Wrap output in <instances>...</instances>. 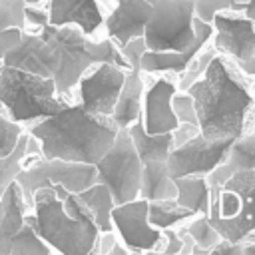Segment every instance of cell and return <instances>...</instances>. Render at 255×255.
I'll return each instance as SVG.
<instances>
[{"instance_id":"cell-12","label":"cell","mask_w":255,"mask_h":255,"mask_svg":"<svg viewBox=\"0 0 255 255\" xmlns=\"http://www.w3.org/2000/svg\"><path fill=\"white\" fill-rule=\"evenodd\" d=\"M126 76L128 70L112 62L90 66L76 84V102L92 114L110 118Z\"/></svg>"},{"instance_id":"cell-2","label":"cell","mask_w":255,"mask_h":255,"mask_svg":"<svg viewBox=\"0 0 255 255\" xmlns=\"http://www.w3.org/2000/svg\"><path fill=\"white\" fill-rule=\"evenodd\" d=\"M185 92L193 98L197 128L207 139L237 137L253 129L255 76L241 72L227 56L215 54Z\"/></svg>"},{"instance_id":"cell-1","label":"cell","mask_w":255,"mask_h":255,"mask_svg":"<svg viewBox=\"0 0 255 255\" xmlns=\"http://www.w3.org/2000/svg\"><path fill=\"white\" fill-rule=\"evenodd\" d=\"M98 62H112L129 70L120 48L108 36L96 40V36H88L70 24H44L36 30L26 28L22 40L2 58L6 66L52 78L56 94L70 102L82 74Z\"/></svg>"},{"instance_id":"cell-38","label":"cell","mask_w":255,"mask_h":255,"mask_svg":"<svg viewBox=\"0 0 255 255\" xmlns=\"http://www.w3.org/2000/svg\"><path fill=\"white\" fill-rule=\"evenodd\" d=\"M255 253V241L243 243V255H253Z\"/></svg>"},{"instance_id":"cell-31","label":"cell","mask_w":255,"mask_h":255,"mask_svg":"<svg viewBox=\"0 0 255 255\" xmlns=\"http://www.w3.org/2000/svg\"><path fill=\"white\" fill-rule=\"evenodd\" d=\"M10 26H18L26 30L24 0H0V32Z\"/></svg>"},{"instance_id":"cell-21","label":"cell","mask_w":255,"mask_h":255,"mask_svg":"<svg viewBox=\"0 0 255 255\" xmlns=\"http://www.w3.org/2000/svg\"><path fill=\"white\" fill-rule=\"evenodd\" d=\"M131 143L135 147V153L141 163L147 161H165L167 153L173 147V131L167 133H147L141 126V122H135L128 128Z\"/></svg>"},{"instance_id":"cell-9","label":"cell","mask_w":255,"mask_h":255,"mask_svg":"<svg viewBox=\"0 0 255 255\" xmlns=\"http://www.w3.org/2000/svg\"><path fill=\"white\" fill-rule=\"evenodd\" d=\"M209 46L227 56L241 72L255 76V20L237 10H217L211 16Z\"/></svg>"},{"instance_id":"cell-35","label":"cell","mask_w":255,"mask_h":255,"mask_svg":"<svg viewBox=\"0 0 255 255\" xmlns=\"http://www.w3.org/2000/svg\"><path fill=\"white\" fill-rule=\"evenodd\" d=\"M22 32H24V28H18V26H10L0 32V62L6 56V52L12 50L22 40Z\"/></svg>"},{"instance_id":"cell-23","label":"cell","mask_w":255,"mask_h":255,"mask_svg":"<svg viewBox=\"0 0 255 255\" xmlns=\"http://www.w3.org/2000/svg\"><path fill=\"white\" fill-rule=\"evenodd\" d=\"M78 197H80V199L84 201V205L88 207V211H90V215H92L96 227L100 229V233H104V231H114V227H112V209H114L116 203H114V197H112L108 185L96 181V183H92L90 187L82 189V191L78 193Z\"/></svg>"},{"instance_id":"cell-36","label":"cell","mask_w":255,"mask_h":255,"mask_svg":"<svg viewBox=\"0 0 255 255\" xmlns=\"http://www.w3.org/2000/svg\"><path fill=\"white\" fill-rule=\"evenodd\" d=\"M207 253L211 255H243V243H233L227 239H219Z\"/></svg>"},{"instance_id":"cell-41","label":"cell","mask_w":255,"mask_h":255,"mask_svg":"<svg viewBox=\"0 0 255 255\" xmlns=\"http://www.w3.org/2000/svg\"><path fill=\"white\" fill-rule=\"evenodd\" d=\"M0 161H2V157H0Z\"/></svg>"},{"instance_id":"cell-26","label":"cell","mask_w":255,"mask_h":255,"mask_svg":"<svg viewBox=\"0 0 255 255\" xmlns=\"http://www.w3.org/2000/svg\"><path fill=\"white\" fill-rule=\"evenodd\" d=\"M30 153H40V143L38 139L28 131V133H22L18 143L14 145V149L2 157L0 161V193L6 189V185L10 181L16 179V173L22 169V161L26 155ZM42 155V153H40Z\"/></svg>"},{"instance_id":"cell-40","label":"cell","mask_w":255,"mask_h":255,"mask_svg":"<svg viewBox=\"0 0 255 255\" xmlns=\"http://www.w3.org/2000/svg\"><path fill=\"white\" fill-rule=\"evenodd\" d=\"M100 2H104V4H112V2H114V0H100ZM147 2H149V4H153V2H155V0H147Z\"/></svg>"},{"instance_id":"cell-3","label":"cell","mask_w":255,"mask_h":255,"mask_svg":"<svg viewBox=\"0 0 255 255\" xmlns=\"http://www.w3.org/2000/svg\"><path fill=\"white\" fill-rule=\"evenodd\" d=\"M118 129L112 118L92 114L78 102H70L60 112L30 126V133L40 143L42 157L80 163H96L112 145Z\"/></svg>"},{"instance_id":"cell-18","label":"cell","mask_w":255,"mask_h":255,"mask_svg":"<svg viewBox=\"0 0 255 255\" xmlns=\"http://www.w3.org/2000/svg\"><path fill=\"white\" fill-rule=\"evenodd\" d=\"M141 98H143V74L139 68L128 70L116 106L112 110V122L118 128H129L141 120Z\"/></svg>"},{"instance_id":"cell-17","label":"cell","mask_w":255,"mask_h":255,"mask_svg":"<svg viewBox=\"0 0 255 255\" xmlns=\"http://www.w3.org/2000/svg\"><path fill=\"white\" fill-rule=\"evenodd\" d=\"M104 2L100 0H48V24L76 26L88 36L104 30Z\"/></svg>"},{"instance_id":"cell-34","label":"cell","mask_w":255,"mask_h":255,"mask_svg":"<svg viewBox=\"0 0 255 255\" xmlns=\"http://www.w3.org/2000/svg\"><path fill=\"white\" fill-rule=\"evenodd\" d=\"M24 22H26V28L36 30L48 24V10L38 8V4H24Z\"/></svg>"},{"instance_id":"cell-8","label":"cell","mask_w":255,"mask_h":255,"mask_svg":"<svg viewBox=\"0 0 255 255\" xmlns=\"http://www.w3.org/2000/svg\"><path fill=\"white\" fill-rule=\"evenodd\" d=\"M96 181L108 185L114 203H124L139 197L141 161L135 153L128 128H120L112 145L94 163Z\"/></svg>"},{"instance_id":"cell-10","label":"cell","mask_w":255,"mask_h":255,"mask_svg":"<svg viewBox=\"0 0 255 255\" xmlns=\"http://www.w3.org/2000/svg\"><path fill=\"white\" fill-rule=\"evenodd\" d=\"M147 199L135 197L131 201L116 203L112 209V227L118 239L129 253H149L163 249L165 235L147 219Z\"/></svg>"},{"instance_id":"cell-20","label":"cell","mask_w":255,"mask_h":255,"mask_svg":"<svg viewBox=\"0 0 255 255\" xmlns=\"http://www.w3.org/2000/svg\"><path fill=\"white\" fill-rule=\"evenodd\" d=\"M28 201L20 189V185L10 181L6 189L0 193V243L12 237L26 221Z\"/></svg>"},{"instance_id":"cell-33","label":"cell","mask_w":255,"mask_h":255,"mask_svg":"<svg viewBox=\"0 0 255 255\" xmlns=\"http://www.w3.org/2000/svg\"><path fill=\"white\" fill-rule=\"evenodd\" d=\"M147 50L145 46V40L143 36H135L131 40H128L124 46H120V54L124 56V60L128 62L129 70L131 68H139V60H141V54Z\"/></svg>"},{"instance_id":"cell-16","label":"cell","mask_w":255,"mask_h":255,"mask_svg":"<svg viewBox=\"0 0 255 255\" xmlns=\"http://www.w3.org/2000/svg\"><path fill=\"white\" fill-rule=\"evenodd\" d=\"M151 4L147 0H114L104 18L106 36L120 48L135 36H143Z\"/></svg>"},{"instance_id":"cell-27","label":"cell","mask_w":255,"mask_h":255,"mask_svg":"<svg viewBox=\"0 0 255 255\" xmlns=\"http://www.w3.org/2000/svg\"><path fill=\"white\" fill-rule=\"evenodd\" d=\"M223 165L233 173L241 169H255V129H247L229 143Z\"/></svg>"},{"instance_id":"cell-24","label":"cell","mask_w":255,"mask_h":255,"mask_svg":"<svg viewBox=\"0 0 255 255\" xmlns=\"http://www.w3.org/2000/svg\"><path fill=\"white\" fill-rule=\"evenodd\" d=\"M50 253L52 247L34 231L28 219L12 237L0 243V255H50Z\"/></svg>"},{"instance_id":"cell-32","label":"cell","mask_w":255,"mask_h":255,"mask_svg":"<svg viewBox=\"0 0 255 255\" xmlns=\"http://www.w3.org/2000/svg\"><path fill=\"white\" fill-rule=\"evenodd\" d=\"M171 108H173V114L177 118L179 124H191V126H197V114H195V104H193V98L185 92V90H177L171 98Z\"/></svg>"},{"instance_id":"cell-7","label":"cell","mask_w":255,"mask_h":255,"mask_svg":"<svg viewBox=\"0 0 255 255\" xmlns=\"http://www.w3.org/2000/svg\"><path fill=\"white\" fill-rule=\"evenodd\" d=\"M193 0H155L143 28L147 50L177 52L195 38Z\"/></svg>"},{"instance_id":"cell-15","label":"cell","mask_w":255,"mask_h":255,"mask_svg":"<svg viewBox=\"0 0 255 255\" xmlns=\"http://www.w3.org/2000/svg\"><path fill=\"white\" fill-rule=\"evenodd\" d=\"M193 28H195V38L183 50H177V52L145 50L141 54V60H139L141 74H171V76L183 74L189 68V64L195 60V56L207 46L211 32H213L211 22H205L197 16H193Z\"/></svg>"},{"instance_id":"cell-14","label":"cell","mask_w":255,"mask_h":255,"mask_svg":"<svg viewBox=\"0 0 255 255\" xmlns=\"http://www.w3.org/2000/svg\"><path fill=\"white\" fill-rule=\"evenodd\" d=\"M175 92H177L175 76L143 74V98H141L139 122L147 133H167L179 126L171 108V98Z\"/></svg>"},{"instance_id":"cell-29","label":"cell","mask_w":255,"mask_h":255,"mask_svg":"<svg viewBox=\"0 0 255 255\" xmlns=\"http://www.w3.org/2000/svg\"><path fill=\"white\" fill-rule=\"evenodd\" d=\"M245 4H247V0H193V12H195L197 18H201L205 22H211V16L217 10L229 8V10L243 12Z\"/></svg>"},{"instance_id":"cell-13","label":"cell","mask_w":255,"mask_h":255,"mask_svg":"<svg viewBox=\"0 0 255 255\" xmlns=\"http://www.w3.org/2000/svg\"><path fill=\"white\" fill-rule=\"evenodd\" d=\"M221 185L237 195L239 211L231 219L209 217L211 225L227 241L233 243L255 241V169L233 171Z\"/></svg>"},{"instance_id":"cell-11","label":"cell","mask_w":255,"mask_h":255,"mask_svg":"<svg viewBox=\"0 0 255 255\" xmlns=\"http://www.w3.org/2000/svg\"><path fill=\"white\" fill-rule=\"evenodd\" d=\"M233 137H221V139H207L201 135V131H195L185 141L171 147L167 153L165 165L171 177H183V175H209L219 163H223L229 143Z\"/></svg>"},{"instance_id":"cell-22","label":"cell","mask_w":255,"mask_h":255,"mask_svg":"<svg viewBox=\"0 0 255 255\" xmlns=\"http://www.w3.org/2000/svg\"><path fill=\"white\" fill-rule=\"evenodd\" d=\"M177 195L175 203L183 205L195 213H209L211 205V187L205 175H183V177H173Z\"/></svg>"},{"instance_id":"cell-19","label":"cell","mask_w":255,"mask_h":255,"mask_svg":"<svg viewBox=\"0 0 255 255\" xmlns=\"http://www.w3.org/2000/svg\"><path fill=\"white\" fill-rule=\"evenodd\" d=\"M175 195H177V187L167 171L165 161L141 163L139 197L147 201H161V199H175Z\"/></svg>"},{"instance_id":"cell-37","label":"cell","mask_w":255,"mask_h":255,"mask_svg":"<svg viewBox=\"0 0 255 255\" xmlns=\"http://www.w3.org/2000/svg\"><path fill=\"white\" fill-rule=\"evenodd\" d=\"M243 12H245V16H249L251 20H255V0H247Z\"/></svg>"},{"instance_id":"cell-6","label":"cell","mask_w":255,"mask_h":255,"mask_svg":"<svg viewBox=\"0 0 255 255\" xmlns=\"http://www.w3.org/2000/svg\"><path fill=\"white\" fill-rule=\"evenodd\" d=\"M16 183L20 185L28 203H32V195L40 187L62 185L72 193H80L82 189L96 183V165L66 161L58 157H42L40 153H30L22 161V169L16 173Z\"/></svg>"},{"instance_id":"cell-39","label":"cell","mask_w":255,"mask_h":255,"mask_svg":"<svg viewBox=\"0 0 255 255\" xmlns=\"http://www.w3.org/2000/svg\"><path fill=\"white\" fill-rule=\"evenodd\" d=\"M42 0H24V4H40Z\"/></svg>"},{"instance_id":"cell-5","label":"cell","mask_w":255,"mask_h":255,"mask_svg":"<svg viewBox=\"0 0 255 255\" xmlns=\"http://www.w3.org/2000/svg\"><path fill=\"white\" fill-rule=\"evenodd\" d=\"M70 100L56 94L52 78L16 68L0 66V106L18 124H32L66 108Z\"/></svg>"},{"instance_id":"cell-4","label":"cell","mask_w":255,"mask_h":255,"mask_svg":"<svg viewBox=\"0 0 255 255\" xmlns=\"http://www.w3.org/2000/svg\"><path fill=\"white\" fill-rule=\"evenodd\" d=\"M30 205L34 213H26V219L52 251L62 255H90L98 251L100 229L94 219H78L66 213L54 185L36 189Z\"/></svg>"},{"instance_id":"cell-25","label":"cell","mask_w":255,"mask_h":255,"mask_svg":"<svg viewBox=\"0 0 255 255\" xmlns=\"http://www.w3.org/2000/svg\"><path fill=\"white\" fill-rule=\"evenodd\" d=\"M193 215H197V213L183 207V205H177L173 199H161V201H149L147 203V219L153 227H157L161 231L181 227Z\"/></svg>"},{"instance_id":"cell-28","label":"cell","mask_w":255,"mask_h":255,"mask_svg":"<svg viewBox=\"0 0 255 255\" xmlns=\"http://www.w3.org/2000/svg\"><path fill=\"white\" fill-rule=\"evenodd\" d=\"M183 229L187 231V235L195 243L191 253H207L219 239H223L219 235V231L211 225L209 213H197V215H193L189 221H185Z\"/></svg>"},{"instance_id":"cell-30","label":"cell","mask_w":255,"mask_h":255,"mask_svg":"<svg viewBox=\"0 0 255 255\" xmlns=\"http://www.w3.org/2000/svg\"><path fill=\"white\" fill-rule=\"evenodd\" d=\"M22 133H24L22 124L10 120L8 116H4L0 112V157L8 155L14 149V145L18 143Z\"/></svg>"}]
</instances>
